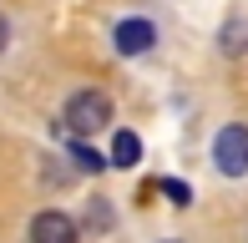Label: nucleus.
Returning a JSON list of instances; mask_svg holds the SVG:
<instances>
[{
  "mask_svg": "<svg viewBox=\"0 0 248 243\" xmlns=\"http://www.w3.org/2000/svg\"><path fill=\"white\" fill-rule=\"evenodd\" d=\"M71 157H76V167H81V172H101V167H107V157H101L86 137H71Z\"/></svg>",
  "mask_w": 248,
  "mask_h": 243,
  "instance_id": "423d86ee",
  "label": "nucleus"
},
{
  "mask_svg": "<svg viewBox=\"0 0 248 243\" xmlns=\"http://www.w3.org/2000/svg\"><path fill=\"white\" fill-rule=\"evenodd\" d=\"M5 41H10V26H5V15H0V51H5Z\"/></svg>",
  "mask_w": 248,
  "mask_h": 243,
  "instance_id": "9d476101",
  "label": "nucleus"
},
{
  "mask_svg": "<svg viewBox=\"0 0 248 243\" xmlns=\"http://www.w3.org/2000/svg\"><path fill=\"white\" fill-rule=\"evenodd\" d=\"M223 51H228V56H243L248 51V20H228V26H223Z\"/></svg>",
  "mask_w": 248,
  "mask_h": 243,
  "instance_id": "0eeeda50",
  "label": "nucleus"
},
{
  "mask_svg": "<svg viewBox=\"0 0 248 243\" xmlns=\"http://www.w3.org/2000/svg\"><path fill=\"white\" fill-rule=\"evenodd\" d=\"M61 122L71 127V137H92V132H101V127L111 122V102H107V91H76L71 102H66Z\"/></svg>",
  "mask_w": 248,
  "mask_h": 243,
  "instance_id": "f257e3e1",
  "label": "nucleus"
},
{
  "mask_svg": "<svg viewBox=\"0 0 248 243\" xmlns=\"http://www.w3.org/2000/svg\"><path fill=\"white\" fill-rule=\"evenodd\" d=\"M162 193H167V197H172V203H177V208H187V197H193V193H187V182H172V178H167V182H162Z\"/></svg>",
  "mask_w": 248,
  "mask_h": 243,
  "instance_id": "1a4fd4ad",
  "label": "nucleus"
},
{
  "mask_svg": "<svg viewBox=\"0 0 248 243\" xmlns=\"http://www.w3.org/2000/svg\"><path fill=\"white\" fill-rule=\"evenodd\" d=\"M31 243H76V223L66 213H36L31 218Z\"/></svg>",
  "mask_w": 248,
  "mask_h": 243,
  "instance_id": "7ed1b4c3",
  "label": "nucleus"
},
{
  "mask_svg": "<svg viewBox=\"0 0 248 243\" xmlns=\"http://www.w3.org/2000/svg\"><path fill=\"white\" fill-rule=\"evenodd\" d=\"M142 162V142H137V132H117L111 137V157H107V167H137Z\"/></svg>",
  "mask_w": 248,
  "mask_h": 243,
  "instance_id": "39448f33",
  "label": "nucleus"
},
{
  "mask_svg": "<svg viewBox=\"0 0 248 243\" xmlns=\"http://www.w3.org/2000/svg\"><path fill=\"white\" fill-rule=\"evenodd\" d=\"M86 228H96V233H107V228H111V208H107V197H96V203L86 208Z\"/></svg>",
  "mask_w": 248,
  "mask_h": 243,
  "instance_id": "6e6552de",
  "label": "nucleus"
},
{
  "mask_svg": "<svg viewBox=\"0 0 248 243\" xmlns=\"http://www.w3.org/2000/svg\"><path fill=\"white\" fill-rule=\"evenodd\" d=\"M167 243H177V238H167Z\"/></svg>",
  "mask_w": 248,
  "mask_h": 243,
  "instance_id": "9b49d317",
  "label": "nucleus"
},
{
  "mask_svg": "<svg viewBox=\"0 0 248 243\" xmlns=\"http://www.w3.org/2000/svg\"><path fill=\"white\" fill-rule=\"evenodd\" d=\"M152 41H157L152 20H122L117 26V51L122 56H142V51H152Z\"/></svg>",
  "mask_w": 248,
  "mask_h": 243,
  "instance_id": "20e7f679",
  "label": "nucleus"
},
{
  "mask_svg": "<svg viewBox=\"0 0 248 243\" xmlns=\"http://www.w3.org/2000/svg\"><path fill=\"white\" fill-rule=\"evenodd\" d=\"M213 162H218L223 178H243L248 172V127L228 122V127L218 132V142H213Z\"/></svg>",
  "mask_w": 248,
  "mask_h": 243,
  "instance_id": "f03ea898",
  "label": "nucleus"
}]
</instances>
